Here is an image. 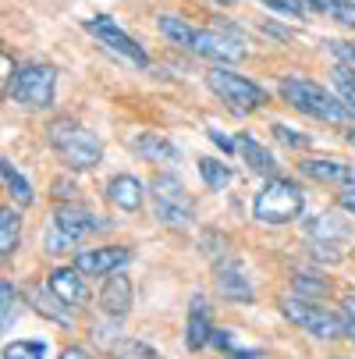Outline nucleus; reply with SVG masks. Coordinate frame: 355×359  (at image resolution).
Masks as SVG:
<instances>
[{
  "instance_id": "1",
  "label": "nucleus",
  "mask_w": 355,
  "mask_h": 359,
  "mask_svg": "<svg viewBox=\"0 0 355 359\" xmlns=\"http://www.w3.org/2000/svg\"><path fill=\"white\" fill-rule=\"evenodd\" d=\"M281 96H284V104L302 111V114H309L316 121H330V125H344L355 111L344 104L341 96H334L327 86L313 82V79H302V75H284L281 79Z\"/></svg>"
},
{
  "instance_id": "2",
  "label": "nucleus",
  "mask_w": 355,
  "mask_h": 359,
  "mask_svg": "<svg viewBox=\"0 0 355 359\" xmlns=\"http://www.w3.org/2000/svg\"><path fill=\"white\" fill-rule=\"evenodd\" d=\"M46 139L71 171H92L99 161H104V142H99V135L92 128H85L82 121H75V118L50 121Z\"/></svg>"
},
{
  "instance_id": "3",
  "label": "nucleus",
  "mask_w": 355,
  "mask_h": 359,
  "mask_svg": "<svg viewBox=\"0 0 355 359\" xmlns=\"http://www.w3.org/2000/svg\"><path fill=\"white\" fill-rule=\"evenodd\" d=\"M302 207H306V192L298 189V182L274 175L252 199V217L260 224H291L302 217Z\"/></svg>"
},
{
  "instance_id": "4",
  "label": "nucleus",
  "mask_w": 355,
  "mask_h": 359,
  "mask_svg": "<svg viewBox=\"0 0 355 359\" xmlns=\"http://www.w3.org/2000/svg\"><path fill=\"white\" fill-rule=\"evenodd\" d=\"M281 313H284L298 331H309V334L320 338V341H337L341 334H348V317H344V310L334 313V310H327V306H316V302L306 299V295H284V299H281Z\"/></svg>"
},
{
  "instance_id": "5",
  "label": "nucleus",
  "mask_w": 355,
  "mask_h": 359,
  "mask_svg": "<svg viewBox=\"0 0 355 359\" xmlns=\"http://www.w3.org/2000/svg\"><path fill=\"white\" fill-rule=\"evenodd\" d=\"M8 93L15 104L29 107V111H43L54 104L57 93V68L54 65H22L15 72V79L8 82Z\"/></svg>"
},
{
  "instance_id": "6",
  "label": "nucleus",
  "mask_w": 355,
  "mask_h": 359,
  "mask_svg": "<svg viewBox=\"0 0 355 359\" xmlns=\"http://www.w3.org/2000/svg\"><path fill=\"white\" fill-rule=\"evenodd\" d=\"M149 196H153V214L160 224L178 228V231H185L192 224V196L185 192L178 175H153Z\"/></svg>"
},
{
  "instance_id": "7",
  "label": "nucleus",
  "mask_w": 355,
  "mask_h": 359,
  "mask_svg": "<svg viewBox=\"0 0 355 359\" xmlns=\"http://www.w3.org/2000/svg\"><path fill=\"white\" fill-rule=\"evenodd\" d=\"M207 86L224 100L231 111H256V107L270 104V93H267L263 86H256L252 79H245V75H238V72H231V68H221V65L210 68Z\"/></svg>"
},
{
  "instance_id": "8",
  "label": "nucleus",
  "mask_w": 355,
  "mask_h": 359,
  "mask_svg": "<svg viewBox=\"0 0 355 359\" xmlns=\"http://www.w3.org/2000/svg\"><path fill=\"white\" fill-rule=\"evenodd\" d=\"M85 29L99 39V46H107L111 54H118L121 61H128L132 68H149V54L146 50L111 18V15H96V18H85Z\"/></svg>"
},
{
  "instance_id": "9",
  "label": "nucleus",
  "mask_w": 355,
  "mask_h": 359,
  "mask_svg": "<svg viewBox=\"0 0 355 359\" xmlns=\"http://www.w3.org/2000/svg\"><path fill=\"white\" fill-rule=\"evenodd\" d=\"M185 50H192V54L207 57L214 65H231V61L245 57L242 36H224V32H214V29H192V39H188Z\"/></svg>"
},
{
  "instance_id": "10",
  "label": "nucleus",
  "mask_w": 355,
  "mask_h": 359,
  "mask_svg": "<svg viewBox=\"0 0 355 359\" xmlns=\"http://www.w3.org/2000/svg\"><path fill=\"white\" fill-rule=\"evenodd\" d=\"M132 249L128 245H99V249H82L75 252V267L82 274H92V278H111L118 274L121 267L132 264Z\"/></svg>"
},
{
  "instance_id": "11",
  "label": "nucleus",
  "mask_w": 355,
  "mask_h": 359,
  "mask_svg": "<svg viewBox=\"0 0 355 359\" xmlns=\"http://www.w3.org/2000/svg\"><path fill=\"white\" fill-rule=\"evenodd\" d=\"M306 235H309V245H313V252L320 256V260H327V264H337V260H341L337 242L348 235V228H344L337 217H330V214L313 217V221L306 224Z\"/></svg>"
},
{
  "instance_id": "12",
  "label": "nucleus",
  "mask_w": 355,
  "mask_h": 359,
  "mask_svg": "<svg viewBox=\"0 0 355 359\" xmlns=\"http://www.w3.org/2000/svg\"><path fill=\"white\" fill-rule=\"evenodd\" d=\"M214 281H217V295L221 299H231V302H252V285L242 271L238 260H231V256H224V260L214 264Z\"/></svg>"
},
{
  "instance_id": "13",
  "label": "nucleus",
  "mask_w": 355,
  "mask_h": 359,
  "mask_svg": "<svg viewBox=\"0 0 355 359\" xmlns=\"http://www.w3.org/2000/svg\"><path fill=\"white\" fill-rule=\"evenodd\" d=\"M132 299H135V288H132L128 274H111V278H104V285H99V310H104L111 320L128 317Z\"/></svg>"
},
{
  "instance_id": "14",
  "label": "nucleus",
  "mask_w": 355,
  "mask_h": 359,
  "mask_svg": "<svg viewBox=\"0 0 355 359\" xmlns=\"http://www.w3.org/2000/svg\"><path fill=\"white\" fill-rule=\"evenodd\" d=\"M85 278H89V274H82L75 264H71V267H57L54 274H50L46 288L54 292L61 302H68V306H82V302L89 299V285H85Z\"/></svg>"
},
{
  "instance_id": "15",
  "label": "nucleus",
  "mask_w": 355,
  "mask_h": 359,
  "mask_svg": "<svg viewBox=\"0 0 355 359\" xmlns=\"http://www.w3.org/2000/svg\"><path fill=\"white\" fill-rule=\"evenodd\" d=\"M107 199H111V207L121 210V214H139L142 210V203H146V189L135 175H114L107 182Z\"/></svg>"
},
{
  "instance_id": "16",
  "label": "nucleus",
  "mask_w": 355,
  "mask_h": 359,
  "mask_svg": "<svg viewBox=\"0 0 355 359\" xmlns=\"http://www.w3.org/2000/svg\"><path fill=\"white\" fill-rule=\"evenodd\" d=\"M298 168L306 178H313L320 185H355V168L337 157H313V161H302Z\"/></svg>"
},
{
  "instance_id": "17",
  "label": "nucleus",
  "mask_w": 355,
  "mask_h": 359,
  "mask_svg": "<svg viewBox=\"0 0 355 359\" xmlns=\"http://www.w3.org/2000/svg\"><path fill=\"white\" fill-rule=\"evenodd\" d=\"M54 224H57L61 231H68L71 238H78V242L107 228V221H99L92 210H85V207H71V203H68V207H57Z\"/></svg>"
},
{
  "instance_id": "18",
  "label": "nucleus",
  "mask_w": 355,
  "mask_h": 359,
  "mask_svg": "<svg viewBox=\"0 0 355 359\" xmlns=\"http://www.w3.org/2000/svg\"><path fill=\"white\" fill-rule=\"evenodd\" d=\"M214 338V320H210V306L202 295L192 299V310H188V320H185V345L192 352H199L202 345H207Z\"/></svg>"
},
{
  "instance_id": "19",
  "label": "nucleus",
  "mask_w": 355,
  "mask_h": 359,
  "mask_svg": "<svg viewBox=\"0 0 355 359\" xmlns=\"http://www.w3.org/2000/svg\"><path fill=\"white\" fill-rule=\"evenodd\" d=\"M238 153H242V161L256 171V175H267V178H274L277 175V157L274 153L256 139V135H249V132H238Z\"/></svg>"
},
{
  "instance_id": "20",
  "label": "nucleus",
  "mask_w": 355,
  "mask_h": 359,
  "mask_svg": "<svg viewBox=\"0 0 355 359\" xmlns=\"http://www.w3.org/2000/svg\"><path fill=\"white\" fill-rule=\"evenodd\" d=\"M132 153L139 161H178V146L157 132H139L132 139Z\"/></svg>"
},
{
  "instance_id": "21",
  "label": "nucleus",
  "mask_w": 355,
  "mask_h": 359,
  "mask_svg": "<svg viewBox=\"0 0 355 359\" xmlns=\"http://www.w3.org/2000/svg\"><path fill=\"white\" fill-rule=\"evenodd\" d=\"M0 175H4V189L11 192V199L18 203V207H29V203L36 199V192H32L29 178H25L18 168H15V161H11V157L0 161Z\"/></svg>"
},
{
  "instance_id": "22",
  "label": "nucleus",
  "mask_w": 355,
  "mask_h": 359,
  "mask_svg": "<svg viewBox=\"0 0 355 359\" xmlns=\"http://www.w3.org/2000/svg\"><path fill=\"white\" fill-rule=\"evenodd\" d=\"M18 238H22V217L11 207H4V210H0V256H4V260L15 256Z\"/></svg>"
},
{
  "instance_id": "23",
  "label": "nucleus",
  "mask_w": 355,
  "mask_h": 359,
  "mask_svg": "<svg viewBox=\"0 0 355 359\" xmlns=\"http://www.w3.org/2000/svg\"><path fill=\"white\" fill-rule=\"evenodd\" d=\"M306 4H309L313 11H323L327 18H334V22L355 29V0H306Z\"/></svg>"
},
{
  "instance_id": "24",
  "label": "nucleus",
  "mask_w": 355,
  "mask_h": 359,
  "mask_svg": "<svg viewBox=\"0 0 355 359\" xmlns=\"http://www.w3.org/2000/svg\"><path fill=\"white\" fill-rule=\"evenodd\" d=\"M199 175L210 189H228L231 185V168L224 161H214V157H199Z\"/></svg>"
},
{
  "instance_id": "25",
  "label": "nucleus",
  "mask_w": 355,
  "mask_h": 359,
  "mask_svg": "<svg viewBox=\"0 0 355 359\" xmlns=\"http://www.w3.org/2000/svg\"><path fill=\"white\" fill-rule=\"evenodd\" d=\"M160 32L178 46H188V39H192V25L185 18H174V15H160Z\"/></svg>"
},
{
  "instance_id": "26",
  "label": "nucleus",
  "mask_w": 355,
  "mask_h": 359,
  "mask_svg": "<svg viewBox=\"0 0 355 359\" xmlns=\"http://www.w3.org/2000/svg\"><path fill=\"white\" fill-rule=\"evenodd\" d=\"M46 355V341H11L4 348V359H43Z\"/></svg>"
},
{
  "instance_id": "27",
  "label": "nucleus",
  "mask_w": 355,
  "mask_h": 359,
  "mask_svg": "<svg viewBox=\"0 0 355 359\" xmlns=\"http://www.w3.org/2000/svg\"><path fill=\"white\" fill-rule=\"evenodd\" d=\"M334 86H337L341 100L355 111V72H351V68H344V65H337V68H334Z\"/></svg>"
},
{
  "instance_id": "28",
  "label": "nucleus",
  "mask_w": 355,
  "mask_h": 359,
  "mask_svg": "<svg viewBox=\"0 0 355 359\" xmlns=\"http://www.w3.org/2000/svg\"><path fill=\"white\" fill-rule=\"evenodd\" d=\"M75 245H78V238H71L57 224H50V231H46V249L50 252H75Z\"/></svg>"
},
{
  "instance_id": "29",
  "label": "nucleus",
  "mask_w": 355,
  "mask_h": 359,
  "mask_svg": "<svg viewBox=\"0 0 355 359\" xmlns=\"http://www.w3.org/2000/svg\"><path fill=\"white\" fill-rule=\"evenodd\" d=\"M291 288L298 292V295H320V292H327V281L323 278H309V274H295L291 278Z\"/></svg>"
},
{
  "instance_id": "30",
  "label": "nucleus",
  "mask_w": 355,
  "mask_h": 359,
  "mask_svg": "<svg viewBox=\"0 0 355 359\" xmlns=\"http://www.w3.org/2000/svg\"><path fill=\"white\" fill-rule=\"evenodd\" d=\"M263 8H270V11H277V15H306V0H260Z\"/></svg>"
},
{
  "instance_id": "31",
  "label": "nucleus",
  "mask_w": 355,
  "mask_h": 359,
  "mask_svg": "<svg viewBox=\"0 0 355 359\" xmlns=\"http://www.w3.org/2000/svg\"><path fill=\"white\" fill-rule=\"evenodd\" d=\"M0 299H4V327L15 324V310H18V295H15V285L4 281L0 285Z\"/></svg>"
},
{
  "instance_id": "32",
  "label": "nucleus",
  "mask_w": 355,
  "mask_h": 359,
  "mask_svg": "<svg viewBox=\"0 0 355 359\" xmlns=\"http://www.w3.org/2000/svg\"><path fill=\"white\" fill-rule=\"evenodd\" d=\"M274 135H277L281 142H288L291 149H306V146H309V135H302V132H295V128H288V125H274Z\"/></svg>"
},
{
  "instance_id": "33",
  "label": "nucleus",
  "mask_w": 355,
  "mask_h": 359,
  "mask_svg": "<svg viewBox=\"0 0 355 359\" xmlns=\"http://www.w3.org/2000/svg\"><path fill=\"white\" fill-rule=\"evenodd\" d=\"M327 46H330V54L337 57V65H344V68L355 72V43H341V39H334V43H327Z\"/></svg>"
},
{
  "instance_id": "34",
  "label": "nucleus",
  "mask_w": 355,
  "mask_h": 359,
  "mask_svg": "<svg viewBox=\"0 0 355 359\" xmlns=\"http://www.w3.org/2000/svg\"><path fill=\"white\" fill-rule=\"evenodd\" d=\"M54 196H57V199H68V196L75 199V182H68V178H57V182H54Z\"/></svg>"
},
{
  "instance_id": "35",
  "label": "nucleus",
  "mask_w": 355,
  "mask_h": 359,
  "mask_svg": "<svg viewBox=\"0 0 355 359\" xmlns=\"http://www.w3.org/2000/svg\"><path fill=\"white\" fill-rule=\"evenodd\" d=\"M207 135H210V139H214V142H217V146H221L224 153H231V149H238V142H231V139H228L224 132H217V128H210Z\"/></svg>"
},
{
  "instance_id": "36",
  "label": "nucleus",
  "mask_w": 355,
  "mask_h": 359,
  "mask_svg": "<svg viewBox=\"0 0 355 359\" xmlns=\"http://www.w3.org/2000/svg\"><path fill=\"white\" fill-rule=\"evenodd\" d=\"M337 203L355 217V189H341V192H337Z\"/></svg>"
},
{
  "instance_id": "37",
  "label": "nucleus",
  "mask_w": 355,
  "mask_h": 359,
  "mask_svg": "<svg viewBox=\"0 0 355 359\" xmlns=\"http://www.w3.org/2000/svg\"><path fill=\"white\" fill-rule=\"evenodd\" d=\"M61 359H89V352H85L82 345H71V348H64V352H61Z\"/></svg>"
},
{
  "instance_id": "38",
  "label": "nucleus",
  "mask_w": 355,
  "mask_h": 359,
  "mask_svg": "<svg viewBox=\"0 0 355 359\" xmlns=\"http://www.w3.org/2000/svg\"><path fill=\"white\" fill-rule=\"evenodd\" d=\"M341 310H344V317H351V320H355V292L341 299Z\"/></svg>"
},
{
  "instance_id": "39",
  "label": "nucleus",
  "mask_w": 355,
  "mask_h": 359,
  "mask_svg": "<svg viewBox=\"0 0 355 359\" xmlns=\"http://www.w3.org/2000/svg\"><path fill=\"white\" fill-rule=\"evenodd\" d=\"M348 334L355 338V320H351V317H348Z\"/></svg>"
},
{
  "instance_id": "40",
  "label": "nucleus",
  "mask_w": 355,
  "mask_h": 359,
  "mask_svg": "<svg viewBox=\"0 0 355 359\" xmlns=\"http://www.w3.org/2000/svg\"><path fill=\"white\" fill-rule=\"evenodd\" d=\"M348 142H351V146H355V132H348Z\"/></svg>"
},
{
  "instance_id": "41",
  "label": "nucleus",
  "mask_w": 355,
  "mask_h": 359,
  "mask_svg": "<svg viewBox=\"0 0 355 359\" xmlns=\"http://www.w3.org/2000/svg\"><path fill=\"white\" fill-rule=\"evenodd\" d=\"M238 359H256V355H238Z\"/></svg>"
}]
</instances>
